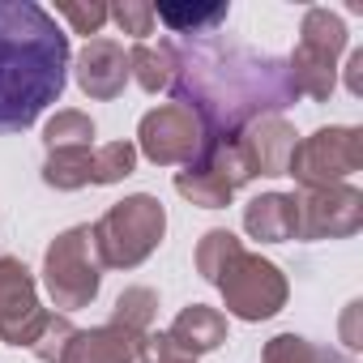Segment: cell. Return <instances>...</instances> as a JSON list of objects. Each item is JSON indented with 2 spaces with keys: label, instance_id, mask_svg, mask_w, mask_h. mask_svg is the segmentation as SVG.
Masks as SVG:
<instances>
[{
  "label": "cell",
  "instance_id": "cell-10",
  "mask_svg": "<svg viewBox=\"0 0 363 363\" xmlns=\"http://www.w3.org/2000/svg\"><path fill=\"white\" fill-rule=\"evenodd\" d=\"M48 308L39 303V282L18 257H0V342L5 346H35L48 325Z\"/></svg>",
  "mask_w": 363,
  "mask_h": 363
},
{
  "label": "cell",
  "instance_id": "cell-11",
  "mask_svg": "<svg viewBox=\"0 0 363 363\" xmlns=\"http://www.w3.org/2000/svg\"><path fill=\"white\" fill-rule=\"evenodd\" d=\"M299 240H350L363 227V193L354 184H329V189H299Z\"/></svg>",
  "mask_w": 363,
  "mask_h": 363
},
{
  "label": "cell",
  "instance_id": "cell-14",
  "mask_svg": "<svg viewBox=\"0 0 363 363\" xmlns=\"http://www.w3.org/2000/svg\"><path fill=\"white\" fill-rule=\"evenodd\" d=\"M162 333L171 337V346L184 359H201V354H210L227 342V316L210 303H189L171 320V329H162Z\"/></svg>",
  "mask_w": 363,
  "mask_h": 363
},
{
  "label": "cell",
  "instance_id": "cell-16",
  "mask_svg": "<svg viewBox=\"0 0 363 363\" xmlns=\"http://www.w3.org/2000/svg\"><path fill=\"white\" fill-rule=\"evenodd\" d=\"M137 346H141L137 333L107 320L94 329H77L60 363H137Z\"/></svg>",
  "mask_w": 363,
  "mask_h": 363
},
{
  "label": "cell",
  "instance_id": "cell-28",
  "mask_svg": "<svg viewBox=\"0 0 363 363\" xmlns=\"http://www.w3.org/2000/svg\"><path fill=\"white\" fill-rule=\"evenodd\" d=\"M137 363H197V359H184L175 346H171V337L167 333H145L141 337V346H137Z\"/></svg>",
  "mask_w": 363,
  "mask_h": 363
},
{
  "label": "cell",
  "instance_id": "cell-4",
  "mask_svg": "<svg viewBox=\"0 0 363 363\" xmlns=\"http://www.w3.org/2000/svg\"><path fill=\"white\" fill-rule=\"evenodd\" d=\"M350 43V30L346 22L325 9V5H312L303 13V26H299V43L295 52L286 56V69H291V82L299 90V99H312V103H329L333 86H337V60Z\"/></svg>",
  "mask_w": 363,
  "mask_h": 363
},
{
  "label": "cell",
  "instance_id": "cell-8",
  "mask_svg": "<svg viewBox=\"0 0 363 363\" xmlns=\"http://www.w3.org/2000/svg\"><path fill=\"white\" fill-rule=\"evenodd\" d=\"M244 184H252V171H248L235 137L231 141H206L197 162L175 171V193L184 201H193L197 210H227Z\"/></svg>",
  "mask_w": 363,
  "mask_h": 363
},
{
  "label": "cell",
  "instance_id": "cell-13",
  "mask_svg": "<svg viewBox=\"0 0 363 363\" xmlns=\"http://www.w3.org/2000/svg\"><path fill=\"white\" fill-rule=\"evenodd\" d=\"M235 145H240L252 179L257 175H286V162L295 150V128L286 116H261L235 133Z\"/></svg>",
  "mask_w": 363,
  "mask_h": 363
},
{
  "label": "cell",
  "instance_id": "cell-12",
  "mask_svg": "<svg viewBox=\"0 0 363 363\" xmlns=\"http://www.w3.org/2000/svg\"><path fill=\"white\" fill-rule=\"evenodd\" d=\"M73 77L82 86L86 99H99V103H111L124 94L128 86V52L120 39H86V48L73 56Z\"/></svg>",
  "mask_w": 363,
  "mask_h": 363
},
{
  "label": "cell",
  "instance_id": "cell-29",
  "mask_svg": "<svg viewBox=\"0 0 363 363\" xmlns=\"http://www.w3.org/2000/svg\"><path fill=\"white\" fill-rule=\"evenodd\" d=\"M359 312H363L359 299H350L346 312H342V346H346V350H359V346H363V337H359Z\"/></svg>",
  "mask_w": 363,
  "mask_h": 363
},
{
  "label": "cell",
  "instance_id": "cell-27",
  "mask_svg": "<svg viewBox=\"0 0 363 363\" xmlns=\"http://www.w3.org/2000/svg\"><path fill=\"white\" fill-rule=\"evenodd\" d=\"M56 13L73 26V35H86V39H90V35L99 39V30L111 22V18H107V5H77V0H60Z\"/></svg>",
  "mask_w": 363,
  "mask_h": 363
},
{
  "label": "cell",
  "instance_id": "cell-25",
  "mask_svg": "<svg viewBox=\"0 0 363 363\" xmlns=\"http://www.w3.org/2000/svg\"><path fill=\"white\" fill-rule=\"evenodd\" d=\"M73 333H77V325H73L65 312H52V316H48V325H43V333L35 337L30 354H35L39 363H60V359H65V350H69V342H73Z\"/></svg>",
  "mask_w": 363,
  "mask_h": 363
},
{
  "label": "cell",
  "instance_id": "cell-20",
  "mask_svg": "<svg viewBox=\"0 0 363 363\" xmlns=\"http://www.w3.org/2000/svg\"><path fill=\"white\" fill-rule=\"evenodd\" d=\"M261 363H354V359H346L342 350L320 346V342H312V337L278 333V337H269V342H265Z\"/></svg>",
  "mask_w": 363,
  "mask_h": 363
},
{
  "label": "cell",
  "instance_id": "cell-23",
  "mask_svg": "<svg viewBox=\"0 0 363 363\" xmlns=\"http://www.w3.org/2000/svg\"><path fill=\"white\" fill-rule=\"evenodd\" d=\"M43 145L48 154L52 150H82V145H94V120L77 107H65L56 111L48 124H43Z\"/></svg>",
  "mask_w": 363,
  "mask_h": 363
},
{
  "label": "cell",
  "instance_id": "cell-5",
  "mask_svg": "<svg viewBox=\"0 0 363 363\" xmlns=\"http://www.w3.org/2000/svg\"><path fill=\"white\" fill-rule=\"evenodd\" d=\"M43 286L52 295V308H60L65 316L82 312V308H90L99 299L103 265L94 257L90 227H69L48 244V252H43Z\"/></svg>",
  "mask_w": 363,
  "mask_h": 363
},
{
  "label": "cell",
  "instance_id": "cell-1",
  "mask_svg": "<svg viewBox=\"0 0 363 363\" xmlns=\"http://www.w3.org/2000/svg\"><path fill=\"white\" fill-rule=\"evenodd\" d=\"M171 94L201 120L206 141H231L244 124L261 116H282L291 103H299L282 56H265L223 39H201L189 52H179Z\"/></svg>",
  "mask_w": 363,
  "mask_h": 363
},
{
  "label": "cell",
  "instance_id": "cell-26",
  "mask_svg": "<svg viewBox=\"0 0 363 363\" xmlns=\"http://www.w3.org/2000/svg\"><path fill=\"white\" fill-rule=\"evenodd\" d=\"M107 18L124 30V35H133L137 43H145L150 35H154V5H145V0H124V5H111L107 9Z\"/></svg>",
  "mask_w": 363,
  "mask_h": 363
},
{
  "label": "cell",
  "instance_id": "cell-3",
  "mask_svg": "<svg viewBox=\"0 0 363 363\" xmlns=\"http://www.w3.org/2000/svg\"><path fill=\"white\" fill-rule=\"evenodd\" d=\"M162 235H167V210L150 193H133V197L116 201L90 227L94 257H99L103 269H137L141 261L154 257Z\"/></svg>",
  "mask_w": 363,
  "mask_h": 363
},
{
  "label": "cell",
  "instance_id": "cell-9",
  "mask_svg": "<svg viewBox=\"0 0 363 363\" xmlns=\"http://www.w3.org/2000/svg\"><path fill=\"white\" fill-rule=\"evenodd\" d=\"M206 150V128L184 103H158L137 124V154L154 167H189Z\"/></svg>",
  "mask_w": 363,
  "mask_h": 363
},
{
  "label": "cell",
  "instance_id": "cell-22",
  "mask_svg": "<svg viewBox=\"0 0 363 363\" xmlns=\"http://www.w3.org/2000/svg\"><path fill=\"white\" fill-rule=\"evenodd\" d=\"M154 316H158V295L150 286H124L111 308V325H120L137 337H145L154 329Z\"/></svg>",
  "mask_w": 363,
  "mask_h": 363
},
{
  "label": "cell",
  "instance_id": "cell-24",
  "mask_svg": "<svg viewBox=\"0 0 363 363\" xmlns=\"http://www.w3.org/2000/svg\"><path fill=\"white\" fill-rule=\"evenodd\" d=\"M133 171H137V145L133 141L94 145V184H120Z\"/></svg>",
  "mask_w": 363,
  "mask_h": 363
},
{
  "label": "cell",
  "instance_id": "cell-17",
  "mask_svg": "<svg viewBox=\"0 0 363 363\" xmlns=\"http://www.w3.org/2000/svg\"><path fill=\"white\" fill-rule=\"evenodd\" d=\"M175 69H179V48L171 39H145L128 48V77L145 90V94H162L175 86Z\"/></svg>",
  "mask_w": 363,
  "mask_h": 363
},
{
  "label": "cell",
  "instance_id": "cell-21",
  "mask_svg": "<svg viewBox=\"0 0 363 363\" xmlns=\"http://www.w3.org/2000/svg\"><path fill=\"white\" fill-rule=\"evenodd\" d=\"M240 252H244V240H240L235 231H227V227H210V231L197 240L193 265H197V274H201L206 282H218L223 269H227Z\"/></svg>",
  "mask_w": 363,
  "mask_h": 363
},
{
  "label": "cell",
  "instance_id": "cell-15",
  "mask_svg": "<svg viewBox=\"0 0 363 363\" xmlns=\"http://www.w3.org/2000/svg\"><path fill=\"white\" fill-rule=\"evenodd\" d=\"M244 231L261 244H286L299 240V210L295 193H261L244 206Z\"/></svg>",
  "mask_w": 363,
  "mask_h": 363
},
{
  "label": "cell",
  "instance_id": "cell-30",
  "mask_svg": "<svg viewBox=\"0 0 363 363\" xmlns=\"http://www.w3.org/2000/svg\"><path fill=\"white\" fill-rule=\"evenodd\" d=\"M346 90L354 99H363V48H354L350 60H346Z\"/></svg>",
  "mask_w": 363,
  "mask_h": 363
},
{
  "label": "cell",
  "instance_id": "cell-7",
  "mask_svg": "<svg viewBox=\"0 0 363 363\" xmlns=\"http://www.w3.org/2000/svg\"><path fill=\"white\" fill-rule=\"evenodd\" d=\"M214 286L223 291L227 316H240V320H248V325L278 316V312L286 308V295H291L286 274H282L274 261H265L261 252H248V248L223 269V278H218Z\"/></svg>",
  "mask_w": 363,
  "mask_h": 363
},
{
  "label": "cell",
  "instance_id": "cell-2",
  "mask_svg": "<svg viewBox=\"0 0 363 363\" xmlns=\"http://www.w3.org/2000/svg\"><path fill=\"white\" fill-rule=\"evenodd\" d=\"M69 35L35 0H0V137L26 133L69 82Z\"/></svg>",
  "mask_w": 363,
  "mask_h": 363
},
{
  "label": "cell",
  "instance_id": "cell-19",
  "mask_svg": "<svg viewBox=\"0 0 363 363\" xmlns=\"http://www.w3.org/2000/svg\"><path fill=\"white\" fill-rule=\"evenodd\" d=\"M227 18H231V5H154V22H162L171 35L214 39V30Z\"/></svg>",
  "mask_w": 363,
  "mask_h": 363
},
{
  "label": "cell",
  "instance_id": "cell-6",
  "mask_svg": "<svg viewBox=\"0 0 363 363\" xmlns=\"http://www.w3.org/2000/svg\"><path fill=\"white\" fill-rule=\"evenodd\" d=\"M363 171V128L354 124H329L295 141L286 175H295L299 189H329Z\"/></svg>",
  "mask_w": 363,
  "mask_h": 363
},
{
  "label": "cell",
  "instance_id": "cell-18",
  "mask_svg": "<svg viewBox=\"0 0 363 363\" xmlns=\"http://www.w3.org/2000/svg\"><path fill=\"white\" fill-rule=\"evenodd\" d=\"M43 184L56 193H77L94 184V145L82 150H52L43 162Z\"/></svg>",
  "mask_w": 363,
  "mask_h": 363
}]
</instances>
